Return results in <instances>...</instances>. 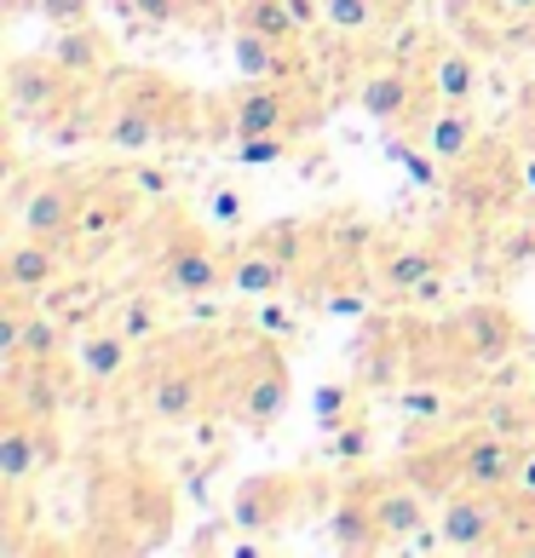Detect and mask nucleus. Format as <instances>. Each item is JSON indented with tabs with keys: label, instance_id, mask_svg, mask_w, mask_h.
<instances>
[{
	"label": "nucleus",
	"instance_id": "obj_26",
	"mask_svg": "<svg viewBox=\"0 0 535 558\" xmlns=\"http://www.w3.org/2000/svg\"><path fill=\"white\" fill-rule=\"evenodd\" d=\"M443 271V259L431 254V247H415V242H403V247H386L380 254V282L392 288V294H415V288L426 282V277H438Z\"/></svg>",
	"mask_w": 535,
	"mask_h": 558
},
{
	"label": "nucleus",
	"instance_id": "obj_3",
	"mask_svg": "<svg viewBox=\"0 0 535 558\" xmlns=\"http://www.w3.org/2000/svg\"><path fill=\"white\" fill-rule=\"evenodd\" d=\"M288 391H294V375H288V357L277 345H254L242 357V375H231V415L242 426H277L288 415Z\"/></svg>",
	"mask_w": 535,
	"mask_h": 558
},
{
	"label": "nucleus",
	"instance_id": "obj_16",
	"mask_svg": "<svg viewBox=\"0 0 535 558\" xmlns=\"http://www.w3.org/2000/svg\"><path fill=\"white\" fill-rule=\"evenodd\" d=\"M52 64L64 70L75 87H93L98 75H110V64H115V52H110V35L98 29V24H70V29H58V40H52Z\"/></svg>",
	"mask_w": 535,
	"mask_h": 558
},
{
	"label": "nucleus",
	"instance_id": "obj_4",
	"mask_svg": "<svg viewBox=\"0 0 535 558\" xmlns=\"http://www.w3.org/2000/svg\"><path fill=\"white\" fill-rule=\"evenodd\" d=\"M219 128L231 138H259V133H294L305 121V98L294 81H242L231 98H219Z\"/></svg>",
	"mask_w": 535,
	"mask_h": 558
},
{
	"label": "nucleus",
	"instance_id": "obj_11",
	"mask_svg": "<svg viewBox=\"0 0 535 558\" xmlns=\"http://www.w3.org/2000/svg\"><path fill=\"white\" fill-rule=\"evenodd\" d=\"M70 242H47V236H17L7 247V259H0V277H7V294H47L52 282H64L70 277V254H64Z\"/></svg>",
	"mask_w": 535,
	"mask_h": 558
},
{
	"label": "nucleus",
	"instance_id": "obj_34",
	"mask_svg": "<svg viewBox=\"0 0 535 558\" xmlns=\"http://www.w3.org/2000/svg\"><path fill=\"white\" fill-rule=\"evenodd\" d=\"M35 294H7V317H0V357H17V345H24V328H29V317H35Z\"/></svg>",
	"mask_w": 535,
	"mask_h": 558
},
{
	"label": "nucleus",
	"instance_id": "obj_44",
	"mask_svg": "<svg viewBox=\"0 0 535 558\" xmlns=\"http://www.w3.org/2000/svg\"><path fill=\"white\" fill-rule=\"evenodd\" d=\"M259 328H271V335H294V323H288V312H277V305H265V312H259Z\"/></svg>",
	"mask_w": 535,
	"mask_h": 558
},
{
	"label": "nucleus",
	"instance_id": "obj_45",
	"mask_svg": "<svg viewBox=\"0 0 535 558\" xmlns=\"http://www.w3.org/2000/svg\"><path fill=\"white\" fill-rule=\"evenodd\" d=\"M161 184H168V179H161L156 168H138V191H161Z\"/></svg>",
	"mask_w": 535,
	"mask_h": 558
},
{
	"label": "nucleus",
	"instance_id": "obj_43",
	"mask_svg": "<svg viewBox=\"0 0 535 558\" xmlns=\"http://www.w3.org/2000/svg\"><path fill=\"white\" fill-rule=\"evenodd\" d=\"M409 300H415V305H438V300H443V271H438V277H426Z\"/></svg>",
	"mask_w": 535,
	"mask_h": 558
},
{
	"label": "nucleus",
	"instance_id": "obj_12",
	"mask_svg": "<svg viewBox=\"0 0 535 558\" xmlns=\"http://www.w3.org/2000/svg\"><path fill=\"white\" fill-rule=\"evenodd\" d=\"M421 87H431V81L409 75L403 64H380L357 81V110L368 121H380V128H409L415 105H421Z\"/></svg>",
	"mask_w": 535,
	"mask_h": 558
},
{
	"label": "nucleus",
	"instance_id": "obj_30",
	"mask_svg": "<svg viewBox=\"0 0 535 558\" xmlns=\"http://www.w3.org/2000/svg\"><path fill=\"white\" fill-rule=\"evenodd\" d=\"M294 156V133H259V138H231V168H271Z\"/></svg>",
	"mask_w": 535,
	"mask_h": 558
},
{
	"label": "nucleus",
	"instance_id": "obj_42",
	"mask_svg": "<svg viewBox=\"0 0 535 558\" xmlns=\"http://www.w3.org/2000/svg\"><path fill=\"white\" fill-rule=\"evenodd\" d=\"M288 12H294L305 29H317V24H323V0H288Z\"/></svg>",
	"mask_w": 535,
	"mask_h": 558
},
{
	"label": "nucleus",
	"instance_id": "obj_38",
	"mask_svg": "<svg viewBox=\"0 0 535 558\" xmlns=\"http://www.w3.org/2000/svg\"><path fill=\"white\" fill-rule=\"evenodd\" d=\"M489 426H496V432H507V438H512V432H524V426H530V415H524L519 403H496V409H489Z\"/></svg>",
	"mask_w": 535,
	"mask_h": 558
},
{
	"label": "nucleus",
	"instance_id": "obj_9",
	"mask_svg": "<svg viewBox=\"0 0 535 558\" xmlns=\"http://www.w3.org/2000/svg\"><path fill=\"white\" fill-rule=\"evenodd\" d=\"M300 478L294 472H259V478H242L231 495V524L242 535H277L300 507Z\"/></svg>",
	"mask_w": 535,
	"mask_h": 558
},
{
	"label": "nucleus",
	"instance_id": "obj_46",
	"mask_svg": "<svg viewBox=\"0 0 535 558\" xmlns=\"http://www.w3.org/2000/svg\"><path fill=\"white\" fill-rule=\"evenodd\" d=\"M501 12H519V17H535V0H496Z\"/></svg>",
	"mask_w": 535,
	"mask_h": 558
},
{
	"label": "nucleus",
	"instance_id": "obj_5",
	"mask_svg": "<svg viewBox=\"0 0 535 558\" xmlns=\"http://www.w3.org/2000/svg\"><path fill=\"white\" fill-rule=\"evenodd\" d=\"M507 495H484V489H449L438 507V547L449 553H496L507 547Z\"/></svg>",
	"mask_w": 535,
	"mask_h": 558
},
{
	"label": "nucleus",
	"instance_id": "obj_32",
	"mask_svg": "<svg viewBox=\"0 0 535 558\" xmlns=\"http://www.w3.org/2000/svg\"><path fill=\"white\" fill-rule=\"evenodd\" d=\"M375 454V432H368V421H345V426H335L328 432V461H340V466H357V461H368Z\"/></svg>",
	"mask_w": 535,
	"mask_h": 558
},
{
	"label": "nucleus",
	"instance_id": "obj_28",
	"mask_svg": "<svg viewBox=\"0 0 535 558\" xmlns=\"http://www.w3.org/2000/svg\"><path fill=\"white\" fill-rule=\"evenodd\" d=\"M115 328H121L133 345H150L161 328H168V317H161V300H156V294H127V300L115 305Z\"/></svg>",
	"mask_w": 535,
	"mask_h": 558
},
{
	"label": "nucleus",
	"instance_id": "obj_1",
	"mask_svg": "<svg viewBox=\"0 0 535 558\" xmlns=\"http://www.w3.org/2000/svg\"><path fill=\"white\" fill-rule=\"evenodd\" d=\"M150 265H156V282L179 300H202V294H214V288H224V277H231V259L179 214H168L156 225Z\"/></svg>",
	"mask_w": 535,
	"mask_h": 558
},
{
	"label": "nucleus",
	"instance_id": "obj_36",
	"mask_svg": "<svg viewBox=\"0 0 535 558\" xmlns=\"http://www.w3.org/2000/svg\"><path fill=\"white\" fill-rule=\"evenodd\" d=\"M208 219L214 225H242V219H248V191H236V184H214V191H208Z\"/></svg>",
	"mask_w": 535,
	"mask_h": 558
},
{
	"label": "nucleus",
	"instance_id": "obj_22",
	"mask_svg": "<svg viewBox=\"0 0 535 558\" xmlns=\"http://www.w3.org/2000/svg\"><path fill=\"white\" fill-rule=\"evenodd\" d=\"M426 150L443 161V168H461V161H472V150H478V116H472V105H443L426 116Z\"/></svg>",
	"mask_w": 535,
	"mask_h": 558
},
{
	"label": "nucleus",
	"instance_id": "obj_27",
	"mask_svg": "<svg viewBox=\"0 0 535 558\" xmlns=\"http://www.w3.org/2000/svg\"><path fill=\"white\" fill-rule=\"evenodd\" d=\"M236 29H254V35H271V40H294L305 35V24L288 12V0H236Z\"/></svg>",
	"mask_w": 535,
	"mask_h": 558
},
{
	"label": "nucleus",
	"instance_id": "obj_20",
	"mask_svg": "<svg viewBox=\"0 0 535 558\" xmlns=\"http://www.w3.org/2000/svg\"><path fill=\"white\" fill-rule=\"evenodd\" d=\"M127 219H133V191H121V184H98V191H87V202H81V219H75L70 242L93 247V259H98Z\"/></svg>",
	"mask_w": 535,
	"mask_h": 558
},
{
	"label": "nucleus",
	"instance_id": "obj_8",
	"mask_svg": "<svg viewBox=\"0 0 535 558\" xmlns=\"http://www.w3.org/2000/svg\"><path fill=\"white\" fill-rule=\"evenodd\" d=\"M455 484L461 489H484V495H507L512 501V489H519V472H524V454L512 449L507 432H466V444H455Z\"/></svg>",
	"mask_w": 535,
	"mask_h": 558
},
{
	"label": "nucleus",
	"instance_id": "obj_21",
	"mask_svg": "<svg viewBox=\"0 0 535 558\" xmlns=\"http://www.w3.org/2000/svg\"><path fill=\"white\" fill-rule=\"evenodd\" d=\"M7 409H24L29 421H58V409H64V380H58V363H12V375H7Z\"/></svg>",
	"mask_w": 535,
	"mask_h": 558
},
{
	"label": "nucleus",
	"instance_id": "obj_18",
	"mask_svg": "<svg viewBox=\"0 0 535 558\" xmlns=\"http://www.w3.org/2000/svg\"><path fill=\"white\" fill-rule=\"evenodd\" d=\"M375 519H380V542L386 547H415L421 535L438 524L426 507L421 489H403V484H375Z\"/></svg>",
	"mask_w": 535,
	"mask_h": 558
},
{
	"label": "nucleus",
	"instance_id": "obj_29",
	"mask_svg": "<svg viewBox=\"0 0 535 558\" xmlns=\"http://www.w3.org/2000/svg\"><path fill=\"white\" fill-rule=\"evenodd\" d=\"M58 351H64V323H58L47 305H35V317L24 328V345H17L12 363H58Z\"/></svg>",
	"mask_w": 535,
	"mask_h": 558
},
{
	"label": "nucleus",
	"instance_id": "obj_13",
	"mask_svg": "<svg viewBox=\"0 0 535 558\" xmlns=\"http://www.w3.org/2000/svg\"><path fill=\"white\" fill-rule=\"evenodd\" d=\"M168 133H173V121H168L161 105H150V98H121V105H110L105 121H98V144H105V150H121V156L156 150Z\"/></svg>",
	"mask_w": 535,
	"mask_h": 558
},
{
	"label": "nucleus",
	"instance_id": "obj_33",
	"mask_svg": "<svg viewBox=\"0 0 535 558\" xmlns=\"http://www.w3.org/2000/svg\"><path fill=\"white\" fill-rule=\"evenodd\" d=\"M7 12H35L40 24L70 29V24H87L93 17V0H7Z\"/></svg>",
	"mask_w": 535,
	"mask_h": 558
},
{
	"label": "nucleus",
	"instance_id": "obj_23",
	"mask_svg": "<svg viewBox=\"0 0 535 558\" xmlns=\"http://www.w3.org/2000/svg\"><path fill=\"white\" fill-rule=\"evenodd\" d=\"M127 363H133V340L121 335V328H87V335L75 340V368L87 375L93 386H110L127 375Z\"/></svg>",
	"mask_w": 535,
	"mask_h": 558
},
{
	"label": "nucleus",
	"instance_id": "obj_35",
	"mask_svg": "<svg viewBox=\"0 0 535 558\" xmlns=\"http://www.w3.org/2000/svg\"><path fill=\"white\" fill-rule=\"evenodd\" d=\"M352 398H357L352 386H317V398H312V409H317V426H323V432L345 426V421H352Z\"/></svg>",
	"mask_w": 535,
	"mask_h": 558
},
{
	"label": "nucleus",
	"instance_id": "obj_25",
	"mask_svg": "<svg viewBox=\"0 0 535 558\" xmlns=\"http://www.w3.org/2000/svg\"><path fill=\"white\" fill-rule=\"evenodd\" d=\"M392 0H323V29L335 40H368L386 29Z\"/></svg>",
	"mask_w": 535,
	"mask_h": 558
},
{
	"label": "nucleus",
	"instance_id": "obj_37",
	"mask_svg": "<svg viewBox=\"0 0 535 558\" xmlns=\"http://www.w3.org/2000/svg\"><path fill=\"white\" fill-rule=\"evenodd\" d=\"M392 156H398V168L415 184H438V173H443V161L431 150H415V144H392Z\"/></svg>",
	"mask_w": 535,
	"mask_h": 558
},
{
	"label": "nucleus",
	"instance_id": "obj_6",
	"mask_svg": "<svg viewBox=\"0 0 535 558\" xmlns=\"http://www.w3.org/2000/svg\"><path fill=\"white\" fill-rule=\"evenodd\" d=\"M208 403H214V375L196 357H173V363H161L156 375L144 380V409H150L156 421H168V426L202 421Z\"/></svg>",
	"mask_w": 535,
	"mask_h": 558
},
{
	"label": "nucleus",
	"instance_id": "obj_14",
	"mask_svg": "<svg viewBox=\"0 0 535 558\" xmlns=\"http://www.w3.org/2000/svg\"><path fill=\"white\" fill-rule=\"evenodd\" d=\"M328 547L335 553H386L380 542V519H375V484H345L328 507Z\"/></svg>",
	"mask_w": 535,
	"mask_h": 558
},
{
	"label": "nucleus",
	"instance_id": "obj_41",
	"mask_svg": "<svg viewBox=\"0 0 535 558\" xmlns=\"http://www.w3.org/2000/svg\"><path fill=\"white\" fill-rule=\"evenodd\" d=\"M519 507H535V454H524V472H519V489H512Z\"/></svg>",
	"mask_w": 535,
	"mask_h": 558
},
{
	"label": "nucleus",
	"instance_id": "obj_17",
	"mask_svg": "<svg viewBox=\"0 0 535 558\" xmlns=\"http://www.w3.org/2000/svg\"><path fill=\"white\" fill-rule=\"evenodd\" d=\"M40 466H47L40 421H29L24 409H7V421H0V484H7V489L17 495V489H24Z\"/></svg>",
	"mask_w": 535,
	"mask_h": 558
},
{
	"label": "nucleus",
	"instance_id": "obj_24",
	"mask_svg": "<svg viewBox=\"0 0 535 558\" xmlns=\"http://www.w3.org/2000/svg\"><path fill=\"white\" fill-rule=\"evenodd\" d=\"M426 81H431V98H443V105H472L484 87V70L478 58L461 52V47H438L426 58Z\"/></svg>",
	"mask_w": 535,
	"mask_h": 558
},
{
	"label": "nucleus",
	"instance_id": "obj_19",
	"mask_svg": "<svg viewBox=\"0 0 535 558\" xmlns=\"http://www.w3.org/2000/svg\"><path fill=\"white\" fill-rule=\"evenodd\" d=\"M231 64L242 81H300L305 64L288 40H271V35H254V29H236L231 35Z\"/></svg>",
	"mask_w": 535,
	"mask_h": 558
},
{
	"label": "nucleus",
	"instance_id": "obj_2",
	"mask_svg": "<svg viewBox=\"0 0 535 558\" xmlns=\"http://www.w3.org/2000/svg\"><path fill=\"white\" fill-rule=\"evenodd\" d=\"M75 98H81V87L52 64V52L12 58L7 64V110L17 128H58L75 110Z\"/></svg>",
	"mask_w": 535,
	"mask_h": 558
},
{
	"label": "nucleus",
	"instance_id": "obj_47",
	"mask_svg": "<svg viewBox=\"0 0 535 558\" xmlns=\"http://www.w3.org/2000/svg\"><path fill=\"white\" fill-rule=\"evenodd\" d=\"M524 179H530V191H535V156L524 161Z\"/></svg>",
	"mask_w": 535,
	"mask_h": 558
},
{
	"label": "nucleus",
	"instance_id": "obj_31",
	"mask_svg": "<svg viewBox=\"0 0 535 558\" xmlns=\"http://www.w3.org/2000/svg\"><path fill=\"white\" fill-rule=\"evenodd\" d=\"M121 7H127L138 29H179V24H191L196 0H121Z\"/></svg>",
	"mask_w": 535,
	"mask_h": 558
},
{
	"label": "nucleus",
	"instance_id": "obj_10",
	"mask_svg": "<svg viewBox=\"0 0 535 558\" xmlns=\"http://www.w3.org/2000/svg\"><path fill=\"white\" fill-rule=\"evenodd\" d=\"M449 335L461 340V357L466 363H507L512 351L524 345V323L507 312V305L496 300H478V305H466V312L455 317V328Z\"/></svg>",
	"mask_w": 535,
	"mask_h": 558
},
{
	"label": "nucleus",
	"instance_id": "obj_40",
	"mask_svg": "<svg viewBox=\"0 0 535 558\" xmlns=\"http://www.w3.org/2000/svg\"><path fill=\"white\" fill-rule=\"evenodd\" d=\"M403 409H409V415H438V391H431V386L403 391Z\"/></svg>",
	"mask_w": 535,
	"mask_h": 558
},
{
	"label": "nucleus",
	"instance_id": "obj_39",
	"mask_svg": "<svg viewBox=\"0 0 535 558\" xmlns=\"http://www.w3.org/2000/svg\"><path fill=\"white\" fill-rule=\"evenodd\" d=\"M328 312H335V317H363V312H368V300L357 294V288H340V294L328 300Z\"/></svg>",
	"mask_w": 535,
	"mask_h": 558
},
{
	"label": "nucleus",
	"instance_id": "obj_7",
	"mask_svg": "<svg viewBox=\"0 0 535 558\" xmlns=\"http://www.w3.org/2000/svg\"><path fill=\"white\" fill-rule=\"evenodd\" d=\"M81 202H87V191H81L70 173H40L12 202V208H17V231L47 236V242H70L75 219H81Z\"/></svg>",
	"mask_w": 535,
	"mask_h": 558
},
{
	"label": "nucleus",
	"instance_id": "obj_15",
	"mask_svg": "<svg viewBox=\"0 0 535 558\" xmlns=\"http://www.w3.org/2000/svg\"><path fill=\"white\" fill-rule=\"evenodd\" d=\"M294 259L300 254H282L277 247V231L254 242V247H242V254L231 259V277H224V288L242 300H277L288 282H294Z\"/></svg>",
	"mask_w": 535,
	"mask_h": 558
}]
</instances>
